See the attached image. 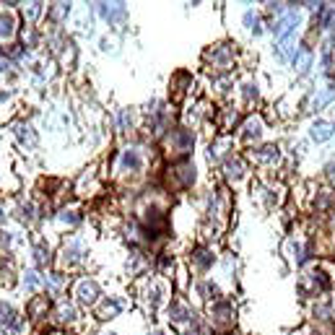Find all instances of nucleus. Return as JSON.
Segmentation results:
<instances>
[{"instance_id":"5701e85b","label":"nucleus","mask_w":335,"mask_h":335,"mask_svg":"<svg viewBox=\"0 0 335 335\" xmlns=\"http://www.w3.org/2000/svg\"><path fill=\"white\" fill-rule=\"evenodd\" d=\"M187 335H208V328L203 325V322H195V328H190Z\"/></svg>"},{"instance_id":"dca6fc26","label":"nucleus","mask_w":335,"mask_h":335,"mask_svg":"<svg viewBox=\"0 0 335 335\" xmlns=\"http://www.w3.org/2000/svg\"><path fill=\"white\" fill-rule=\"evenodd\" d=\"M16 325V315L8 307H0V328H13Z\"/></svg>"},{"instance_id":"7ed1b4c3","label":"nucleus","mask_w":335,"mask_h":335,"mask_svg":"<svg viewBox=\"0 0 335 335\" xmlns=\"http://www.w3.org/2000/svg\"><path fill=\"white\" fill-rule=\"evenodd\" d=\"M171 171H174V184L177 187H187V184H192V179H195V167L187 164V161L177 164Z\"/></svg>"},{"instance_id":"bb28decb","label":"nucleus","mask_w":335,"mask_h":335,"mask_svg":"<svg viewBox=\"0 0 335 335\" xmlns=\"http://www.w3.org/2000/svg\"><path fill=\"white\" fill-rule=\"evenodd\" d=\"M133 122V117H130V112L128 109H125L122 114H120V128H128V125Z\"/></svg>"},{"instance_id":"9b49d317","label":"nucleus","mask_w":335,"mask_h":335,"mask_svg":"<svg viewBox=\"0 0 335 335\" xmlns=\"http://www.w3.org/2000/svg\"><path fill=\"white\" fill-rule=\"evenodd\" d=\"M192 260H195V265H198V268H208V265H211L213 262V255H211V252H208V250H195L192 252Z\"/></svg>"},{"instance_id":"aec40b11","label":"nucleus","mask_w":335,"mask_h":335,"mask_svg":"<svg viewBox=\"0 0 335 335\" xmlns=\"http://www.w3.org/2000/svg\"><path fill=\"white\" fill-rule=\"evenodd\" d=\"M245 24L255 31V34H260V21H257V16L252 13V10H247V13H245Z\"/></svg>"},{"instance_id":"a211bd4d","label":"nucleus","mask_w":335,"mask_h":335,"mask_svg":"<svg viewBox=\"0 0 335 335\" xmlns=\"http://www.w3.org/2000/svg\"><path fill=\"white\" fill-rule=\"evenodd\" d=\"M47 307H50L47 299H34V302L29 304V315H31V317H37L39 312H42V309H47Z\"/></svg>"},{"instance_id":"f3484780","label":"nucleus","mask_w":335,"mask_h":335,"mask_svg":"<svg viewBox=\"0 0 335 335\" xmlns=\"http://www.w3.org/2000/svg\"><path fill=\"white\" fill-rule=\"evenodd\" d=\"M171 320H174V322H184V320H190V309H187V307H182V304H174V307H171Z\"/></svg>"},{"instance_id":"1a4fd4ad","label":"nucleus","mask_w":335,"mask_h":335,"mask_svg":"<svg viewBox=\"0 0 335 335\" xmlns=\"http://www.w3.org/2000/svg\"><path fill=\"white\" fill-rule=\"evenodd\" d=\"M208 57H213L216 63H221L224 68L229 65V57H232V47H226V44H221L218 50H213V52H208Z\"/></svg>"},{"instance_id":"6ab92c4d","label":"nucleus","mask_w":335,"mask_h":335,"mask_svg":"<svg viewBox=\"0 0 335 335\" xmlns=\"http://www.w3.org/2000/svg\"><path fill=\"white\" fill-rule=\"evenodd\" d=\"M213 315L224 322V320H229V315H232V307H229L226 302H221V304H216V307H213Z\"/></svg>"},{"instance_id":"c756f323","label":"nucleus","mask_w":335,"mask_h":335,"mask_svg":"<svg viewBox=\"0 0 335 335\" xmlns=\"http://www.w3.org/2000/svg\"><path fill=\"white\" fill-rule=\"evenodd\" d=\"M37 262H39V265H44V262H47V255H44V247H37Z\"/></svg>"},{"instance_id":"c85d7f7f","label":"nucleus","mask_w":335,"mask_h":335,"mask_svg":"<svg viewBox=\"0 0 335 335\" xmlns=\"http://www.w3.org/2000/svg\"><path fill=\"white\" fill-rule=\"evenodd\" d=\"M245 96H247V99H255V96H257V88L252 86V84H245Z\"/></svg>"},{"instance_id":"4be33fe9","label":"nucleus","mask_w":335,"mask_h":335,"mask_svg":"<svg viewBox=\"0 0 335 335\" xmlns=\"http://www.w3.org/2000/svg\"><path fill=\"white\" fill-rule=\"evenodd\" d=\"M16 130H18V135L24 138V141L34 143V133H31V128H24V125H16Z\"/></svg>"},{"instance_id":"2eb2a0df","label":"nucleus","mask_w":335,"mask_h":335,"mask_svg":"<svg viewBox=\"0 0 335 335\" xmlns=\"http://www.w3.org/2000/svg\"><path fill=\"white\" fill-rule=\"evenodd\" d=\"M224 169H226V177H242V171H245V167H242L239 159H229Z\"/></svg>"},{"instance_id":"412c9836","label":"nucleus","mask_w":335,"mask_h":335,"mask_svg":"<svg viewBox=\"0 0 335 335\" xmlns=\"http://www.w3.org/2000/svg\"><path fill=\"white\" fill-rule=\"evenodd\" d=\"M226 146H229V141H226V138H224V141H218L216 146H211V159H221Z\"/></svg>"},{"instance_id":"4468645a","label":"nucleus","mask_w":335,"mask_h":335,"mask_svg":"<svg viewBox=\"0 0 335 335\" xmlns=\"http://www.w3.org/2000/svg\"><path fill=\"white\" fill-rule=\"evenodd\" d=\"M13 34V16L0 13V37H10Z\"/></svg>"},{"instance_id":"0eeeda50","label":"nucleus","mask_w":335,"mask_h":335,"mask_svg":"<svg viewBox=\"0 0 335 335\" xmlns=\"http://www.w3.org/2000/svg\"><path fill=\"white\" fill-rule=\"evenodd\" d=\"M294 65H296V71L299 73H309V68H312V52L309 50H299L296 57H294Z\"/></svg>"},{"instance_id":"7c9ffc66","label":"nucleus","mask_w":335,"mask_h":335,"mask_svg":"<svg viewBox=\"0 0 335 335\" xmlns=\"http://www.w3.org/2000/svg\"><path fill=\"white\" fill-rule=\"evenodd\" d=\"M154 335H167V333H154Z\"/></svg>"},{"instance_id":"6e6552de","label":"nucleus","mask_w":335,"mask_h":335,"mask_svg":"<svg viewBox=\"0 0 335 335\" xmlns=\"http://www.w3.org/2000/svg\"><path fill=\"white\" fill-rule=\"evenodd\" d=\"M252 156H255L257 161H268V164H273V161H278V148L275 146H262V148H257V151H252Z\"/></svg>"},{"instance_id":"20e7f679","label":"nucleus","mask_w":335,"mask_h":335,"mask_svg":"<svg viewBox=\"0 0 335 335\" xmlns=\"http://www.w3.org/2000/svg\"><path fill=\"white\" fill-rule=\"evenodd\" d=\"M99 10H101V16L107 18L109 24H114L117 18H125V5H122V3H112V5L99 3Z\"/></svg>"},{"instance_id":"b1692460","label":"nucleus","mask_w":335,"mask_h":335,"mask_svg":"<svg viewBox=\"0 0 335 335\" xmlns=\"http://www.w3.org/2000/svg\"><path fill=\"white\" fill-rule=\"evenodd\" d=\"M65 13H68V5H65V3H57V5L52 8V18H63Z\"/></svg>"},{"instance_id":"f03ea898","label":"nucleus","mask_w":335,"mask_h":335,"mask_svg":"<svg viewBox=\"0 0 335 335\" xmlns=\"http://www.w3.org/2000/svg\"><path fill=\"white\" fill-rule=\"evenodd\" d=\"M117 164H120L122 171H128V169L130 171H138V169L143 167V156H141V151H135V148H128V151H122Z\"/></svg>"},{"instance_id":"9d476101","label":"nucleus","mask_w":335,"mask_h":335,"mask_svg":"<svg viewBox=\"0 0 335 335\" xmlns=\"http://www.w3.org/2000/svg\"><path fill=\"white\" fill-rule=\"evenodd\" d=\"M335 96V84H330L325 91H322V94L320 96H315V101H312V107H315V109H322V107H325V104L330 101Z\"/></svg>"},{"instance_id":"cd10ccee","label":"nucleus","mask_w":335,"mask_h":335,"mask_svg":"<svg viewBox=\"0 0 335 335\" xmlns=\"http://www.w3.org/2000/svg\"><path fill=\"white\" fill-rule=\"evenodd\" d=\"M161 302V286H154V291H151V304L156 307Z\"/></svg>"},{"instance_id":"f257e3e1","label":"nucleus","mask_w":335,"mask_h":335,"mask_svg":"<svg viewBox=\"0 0 335 335\" xmlns=\"http://www.w3.org/2000/svg\"><path fill=\"white\" fill-rule=\"evenodd\" d=\"M76 296H78L81 304H94L96 296H99V286H96V281H81V283L76 286Z\"/></svg>"},{"instance_id":"393cba45","label":"nucleus","mask_w":335,"mask_h":335,"mask_svg":"<svg viewBox=\"0 0 335 335\" xmlns=\"http://www.w3.org/2000/svg\"><path fill=\"white\" fill-rule=\"evenodd\" d=\"M39 283H42V281H39L37 273H26V286H29V288H37Z\"/></svg>"},{"instance_id":"39448f33","label":"nucleus","mask_w":335,"mask_h":335,"mask_svg":"<svg viewBox=\"0 0 335 335\" xmlns=\"http://www.w3.org/2000/svg\"><path fill=\"white\" fill-rule=\"evenodd\" d=\"M333 133H335V125L333 122H315V125H312V141H317V143L328 141Z\"/></svg>"},{"instance_id":"f8f14e48","label":"nucleus","mask_w":335,"mask_h":335,"mask_svg":"<svg viewBox=\"0 0 335 335\" xmlns=\"http://www.w3.org/2000/svg\"><path fill=\"white\" fill-rule=\"evenodd\" d=\"M120 309H122V302H120V299H112V302H104L99 315L101 317H114V315H120Z\"/></svg>"},{"instance_id":"ddd939ff","label":"nucleus","mask_w":335,"mask_h":335,"mask_svg":"<svg viewBox=\"0 0 335 335\" xmlns=\"http://www.w3.org/2000/svg\"><path fill=\"white\" fill-rule=\"evenodd\" d=\"M260 135H262L260 120H247V125H245V138H247V141H252V138H260Z\"/></svg>"},{"instance_id":"a878e982","label":"nucleus","mask_w":335,"mask_h":335,"mask_svg":"<svg viewBox=\"0 0 335 335\" xmlns=\"http://www.w3.org/2000/svg\"><path fill=\"white\" fill-rule=\"evenodd\" d=\"M76 317V309L73 307H63L60 309V320H73Z\"/></svg>"},{"instance_id":"423d86ee","label":"nucleus","mask_w":335,"mask_h":335,"mask_svg":"<svg viewBox=\"0 0 335 335\" xmlns=\"http://www.w3.org/2000/svg\"><path fill=\"white\" fill-rule=\"evenodd\" d=\"M171 143H174L179 151H190L192 143H195V138H192L190 130H174V133H171Z\"/></svg>"}]
</instances>
